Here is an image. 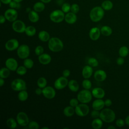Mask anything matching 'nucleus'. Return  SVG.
<instances>
[{
	"label": "nucleus",
	"instance_id": "1",
	"mask_svg": "<svg viewBox=\"0 0 129 129\" xmlns=\"http://www.w3.org/2000/svg\"><path fill=\"white\" fill-rule=\"evenodd\" d=\"M48 47L52 52H59L63 48L62 41L58 38L52 37L50 38L48 43Z\"/></svg>",
	"mask_w": 129,
	"mask_h": 129
},
{
	"label": "nucleus",
	"instance_id": "2",
	"mask_svg": "<svg viewBox=\"0 0 129 129\" xmlns=\"http://www.w3.org/2000/svg\"><path fill=\"white\" fill-rule=\"evenodd\" d=\"M99 117L103 121L107 123H110L115 120V113L111 109L106 108L101 110Z\"/></svg>",
	"mask_w": 129,
	"mask_h": 129
},
{
	"label": "nucleus",
	"instance_id": "3",
	"mask_svg": "<svg viewBox=\"0 0 129 129\" xmlns=\"http://www.w3.org/2000/svg\"><path fill=\"white\" fill-rule=\"evenodd\" d=\"M104 10L99 6H97L93 8L90 11V18L91 21L94 22L100 21L104 17Z\"/></svg>",
	"mask_w": 129,
	"mask_h": 129
},
{
	"label": "nucleus",
	"instance_id": "4",
	"mask_svg": "<svg viewBox=\"0 0 129 129\" xmlns=\"http://www.w3.org/2000/svg\"><path fill=\"white\" fill-rule=\"evenodd\" d=\"M92 94L88 89H83L80 91L77 95V99L83 103H88L90 102L92 98Z\"/></svg>",
	"mask_w": 129,
	"mask_h": 129
},
{
	"label": "nucleus",
	"instance_id": "5",
	"mask_svg": "<svg viewBox=\"0 0 129 129\" xmlns=\"http://www.w3.org/2000/svg\"><path fill=\"white\" fill-rule=\"evenodd\" d=\"M11 88L16 91H20L26 89V83L22 79H14L11 84Z\"/></svg>",
	"mask_w": 129,
	"mask_h": 129
},
{
	"label": "nucleus",
	"instance_id": "6",
	"mask_svg": "<svg viewBox=\"0 0 129 129\" xmlns=\"http://www.w3.org/2000/svg\"><path fill=\"white\" fill-rule=\"evenodd\" d=\"M50 19L54 23H60L64 19V13L60 10H56L52 11L50 14Z\"/></svg>",
	"mask_w": 129,
	"mask_h": 129
},
{
	"label": "nucleus",
	"instance_id": "7",
	"mask_svg": "<svg viewBox=\"0 0 129 129\" xmlns=\"http://www.w3.org/2000/svg\"><path fill=\"white\" fill-rule=\"evenodd\" d=\"M76 114L81 117L86 116L89 112V107L86 103H81L78 104L75 108Z\"/></svg>",
	"mask_w": 129,
	"mask_h": 129
},
{
	"label": "nucleus",
	"instance_id": "8",
	"mask_svg": "<svg viewBox=\"0 0 129 129\" xmlns=\"http://www.w3.org/2000/svg\"><path fill=\"white\" fill-rule=\"evenodd\" d=\"M29 47L26 44H22L19 46L17 49V52L18 56L21 59H25L28 58L30 55Z\"/></svg>",
	"mask_w": 129,
	"mask_h": 129
},
{
	"label": "nucleus",
	"instance_id": "9",
	"mask_svg": "<svg viewBox=\"0 0 129 129\" xmlns=\"http://www.w3.org/2000/svg\"><path fill=\"white\" fill-rule=\"evenodd\" d=\"M17 123L22 126H26L29 123V119L27 114L23 111L19 112L16 116Z\"/></svg>",
	"mask_w": 129,
	"mask_h": 129
},
{
	"label": "nucleus",
	"instance_id": "10",
	"mask_svg": "<svg viewBox=\"0 0 129 129\" xmlns=\"http://www.w3.org/2000/svg\"><path fill=\"white\" fill-rule=\"evenodd\" d=\"M12 28L16 32L22 33L25 31L26 26L23 21L20 20H16L12 24Z\"/></svg>",
	"mask_w": 129,
	"mask_h": 129
},
{
	"label": "nucleus",
	"instance_id": "11",
	"mask_svg": "<svg viewBox=\"0 0 129 129\" xmlns=\"http://www.w3.org/2000/svg\"><path fill=\"white\" fill-rule=\"evenodd\" d=\"M69 81L67 78L63 77H60L58 78L54 82V86L55 89L57 90H61L64 88L68 86Z\"/></svg>",
	"mask_w": 129,
	"mask_h": 129
},
{
	"label": "nucleus",
	"instance_id": "12",
	"mask_svg": "<svg viewBox=\"0 0 129 129\" xmlns=\"http://www.w3.org/2000/svg\"><path fill=\"white\" fill-rule=\"evenodd\" d=\"M4 16L8 21L13 22L17 19L18 12L15 9L10 8L5 11Z\"/></svg>",
	"mask_w": 129,
	"mask_h": 129
},
{
	"label": "nucleus",
	"instance_id": "13",
	"mask_svg": "<svg viewBox=\"0 0 129 129\" xmlns=\"http://www.w3.org/2000/svg\"><path fill=\"white\" fill-rule=\"evenodd\" d=\"M42 94L46 98L51 99L55 96L56 92L53 87L51 86H46L42 89Z\"/></svg>",
	"mask_w": 129,
	"mask_h": 129
},
{
	"label": "nucleus",
	"instance_id": "14",
	"mask_svg": "<svg viewBox=\"0 0 129 129\" xmlns=\"http://www.w3.org/2000/svg\"><path fill=\"white\" fill-rule=\"evenodd\" d=\"M19 46V43L17 39L13 38L8 40L5 44V48L7 50L13 51L17 49Z\"/></svg>",
	"mask_w": 129,
	"mask_h": 129
},
{
	"label": "nucleus",
	"instance_id": "15",
	"mask_svg": "<svg viewBox=\"0 0 129 129\" xmlns=\"http://www.w3.org/2000/svg\"><path fill=\"white\" fill-rule=\"evenodd\" d=\"M5 64L6 67L12 71H16L18 66L17 61L12 57H10L7 59L5 62Z\"/></svg>",
	"mask_w": 129,
	"mask_h": 129
},
{
	"label": "nucleus",
	"instance_id": "16",
	"mask_svg": "<svg viewBox=\"0 0 129 129\" xmlns=\"http://www.w3.org/2000/svg\"><path fill=\"white\" fill-rule=\"evenodd\" d=\"M101 34L100 29L98 27H95L90 29L89 33V35L91 40L96 41L99 38Z\"/></svg>",
	"mask_w": 129,
	"mask_h": 129
},
{
	"label": "nucleus",
	"instance_id": "17",
	"mask_svg": "<svg viewBox=\"0 0 129 129\" xmlns=\"http://www.w3.org/2000/svg\"><path fill=\"white\" fill-rule=\"evenodd\" d=\"M94 77L96 81L98 82H103L106 79L107 75L104 71L98 70L94 73Z\"/></svg>",
	"mask_w": 129,
	"mask_h": 129
},
{
	"label": "nucleus",
	"instance_id": "18",
	"mask_svg": "<svg viewBox=\"0 0 129 129\" xmlns=\"http://www.w3.org/2000/svg\"><path fill=\"white\" fill-rule=\"evenodd\" d=\"M92 94L93 97L97 99H102L105 96L104 90L100 87L94 88L92 91Z\"/></svg>",
	"mask_w": 129,
	"mask_h": 129
},
{
	"label": "nucleus",
	"instance_id": "19",
	"mask_svg": "<svg viewBox=\"0 0 129 129\" xmlns=\"http://www.w3.org/2000/svg\"><path fill=\"white\" fill-rule=\"evenodd\" d=\"M51 60V57L47 53H43L38 56V61L42 64H48L50 62Z\"/></svg>",
	"mask_w": 129,
	"mask_h": 129
},
{
	"label": "nucleus",
	"instance_id": "20",
	"mask_svg": "<svg viewBox=\"0 0 129 129\" xmlns=\"http://www.w3.org/2000/svg\"><path fill=\"white\" fill-rule=\"evenodd\" d=\"M93 72V70L92 67L89 64L86 65L83 68L82 70V76L84 79H89L92 76Z\"/></svg>",
	"mask_w": 129,
	"mask_h": 129
},
{
	"label": "nucleus",
	"instance_id": "21",
	"mask_svg": "<svg viewBox=\"0 0 129 129\" xmlns=\"http://www.w3.org/2000/svg\"><path fill=\"white\" fill-rule=\"evenodd\" d=\"M105 105L104 101H103L102 99H97L95 100L92 103V108L93 109L97 110H102Z\"/></svg>",
	"mask_w": 129,
	"mask_h": 129
},
{
	"label": "nucleus",
	"instance_id": "22",
	"mask_svg": "<svg viewBox=\"0 0 129 129\" xmlns=\"http://www.w3.org/2000/svg\"><path fill=\"white\" fill-rule=\"evenodd\" d=\"M77 20V17L76 14L73 12H69L65 15L64 20L65 21L70 24H74Z\"/></svg>",
	"mask_w": 129,
	"mask_h": 129
},
{
	"label": "nucleus",
	"instance_id": "23",
	"mask_svg": "<svg viewBox=\"0 0 129 129\" xmlns=\"http://www.w3.org/2000/svg\"><path fill=\"white\" fill-rule=\"evenodd\" d=\"M68 87L72 92H76L79 90V85L78 82L75 80H71L68 83Z\"/></svg>",
	"mask_w": 129,
	"mask_h": 129
},
{
	"label": "nucleus",
	"instance_id": "24",
	"mask_svg": "<svg viewBox=\"0 0 129 129\" xmlns=\"http://www.w3.org/2000/svg\"><path fill=\"white\" fill-rule=\"evenodd\" d=\"M39 39L43 42L48 41L50 39V35L47 31L45 30L41 31L39 32L38 35Z\"/></svg>",
	"mask_w": 129,
	"mask_h": 129
},
{
	"label": "nucleus",
	"instance_id": "25",
	"mask_svg": "<svg viewBox=\"0 0 129 129\" xmlns=\"http://www.w3.org/2000/svg\"><path fill=\"white\" fill-rule=\"evenodd\" d=\"M28 18L31 22L36 23L39 20V16L37 12L35 11H31L29 12Z\"/></svg>",
	"mask_w": 129,
	"mask_h": 129
},
{
	"label": "nucleus",
	"instance_id": "26",
	"mask_svg": "<svg viewBox=\"0 0 129 129\" xmlns=\"http://www.w3.org/2000/svg\"><path fill=\"white\" fill-rule=\"evenodd\" d=\"M63 114L67 117H71L73 116L75 113V109L74 107L70 106L66 107L63 110Z\"/></svg>",
	"mask_w": 129,
	"mask_h": 129
},
{
	"label": "nucleus",
	"instance_id": "27",
	"mask_svg": "<svg viewBox=\"0 0 129 129\" xmlns=\"http://www.w3.org/2000/svg\"><path fill=\"white\" fill-rule=\"evenodd\" d=\"M92 127L94 129H99L103 125V120L100 118H94L91 123Z\"/></svg>",
	"mask_w": 129,
	"mask_h": 129
},
{
	"label": "nucleus",
	"instance_id": "28",
	"mask_svg": "<svg viewBox=\"0 0 129 129\" xmlns=\"http://www.w3.org/2000/svg\"><path fill=\"white\" fill-rule=\"evenodd\" d=\"M100 31L101 34L105 36H109L111 35L112 33V29L108 26H103L101 29Z\"/></svg>",
	"mask_w": 129,
	"mask_h": 129
},
{
	"label": "nucleus",
	"instance_id": "29",
	"mask_svg": "<svg viewBox=\"0 0 129 129\" xmlns=\"http://www.w3.org/2000/svg\"><path fill=\"white\" fill-rule=\"evenodd\" d=\"M18 99L21 101H25L28 98V93L26 90L19 91L18 95Z\"/></svg>",
	"mask_w": 129,
	"mask_h": 129
},
{
	"label": "nucleus",
	"instance_id": "30",
	"mask_svg": "<svg viewBox=\"0 0 129 129\" xmlns=\"http://www.w3.org/2000/svg\"><path fill=\"white\" fill-rule=\"evenodd\" d=\"M45 9L44 3L43 2H37L33 6V9L37 12H42Z\"/></svg>",
	"mask_w": 129,
	"mask_h": 129
},
{
	"label": "nucleus",
	"instance_id": "31",
	"mask_svg": "<svg viewBox=\"0 0 129 129\" xmlns=\"http://www.w3.org/2000/svg\"><path fill=\"white\" fill-rule=\"evenodd\" d=\"M25 32L28 36L31 37L35 35L36 32V30L34 26H29L28 27H26Z\"/></svg>",
	"mask_w": 129,
	"mask_h": 129
},
{
	"label": "nucleus",
	"instance_id": "32",
	"mask_svg": "<svg viewBox=\"0 0 129 129\" xmlns=\"http://www.w3.org/2000/svg\"><path fill=\"white\" fill-rule=\"evenodd\" d=\"M101 7L104 10L109 11L112 9L113 4L110 1L106 0L102 2L101 4Z\"/></svg>",
	"mask_w": 129,
	"mask_h": 129
},
{
	"label": "nucleus",
	"instance_id": "33",
	"mask_svg": "<svg viewBox=\"0 0 129 129\" xmlns=\"http://www.w3.org/2000/svg\"><path fill=\"white\" fill-rule=\"evenodd\" d=\"M10 75V70L7 67L2 68L0 70V78L6 79Z\"/></svg>",
	"mask_w": 129,
	"mask_h": 129
},
{
	"label": "nucleus",
	"instance_id": "34",
	"mask_svg": "<svg viewBox=\"0 0 129 129\" xmlns=\"http://www.w3.org/2000/svg\"><path fill=\"white\" fill-rule=\"evenodd\" d=\"M129 53V49L128 47L126 46H122L120 47L119 51H118V53L120 55V56L125 57H126Z\"/></svg>",
	"mask_w": 129,
	"mask_h": 129
},
{
	"label": "nucleus",
	"instance_id": "35",
	"mask_svg": "<svg viewBox=\"0 0 129 129\" xmlns=\"http://www.w3.org/2000/svg\"><path fill=\"white\" fill-rule=\"evenodd\" d=\"M17 121H16L15 119L13 118H9L7 119L6 123L7 126L12 129H14L17 127Z\"/></svg>",
	"mask_w": 129,
	"mask_h": 129
},
{
	"label": "nucleus",
	"instance_id": "36",
	"mask_svg": "<svg viewBox=\"0 0 129 129\" xmlns=\"http://www.w3.org/2000/svg\"><path fill=\"white\" fill-rule=\"evenodd\" d=\"M47 80L44 77H40L39 78L37 81V84L38 87L41 88L43 89V88L45 87L47 85Z\"/></svg>",
	"mask_w": 129,
	"mask_h": 129
},
{
	"label": "nucleus",
	"instance_id": "37",
	"mask_svg": "<svg viewBox=\"0 0 129 129\" xmlns=\"http://www.w3.org/2000/svg\"><path fill=\"white\" fill-rule=\"evenodd\" d=\"M23 64L27 69H31L34 66V62L31 58H26L24 60Z\"/></svg>",
	"mask_w": 129,
	"mask_h": 129
},
{
	"label": "nucleus",
	"instance_id": "38",
	"mask_svg": "<svg viewBox=\"0 0 129 129\" xmlns=\"http://www.w3.org/2000/svg\"><path fill=\"white\" fill-rule=\"evenodd\" d=\"M88 63L92 67H96L98 66V60L94 57H90L88 60Z\"/></svg>",
	"mask_w": 129,
	"mask_h": 129
},
{
	"label": "nucleus",
	"instance_id": "39",
	"mask_svg": "<svg viewBox=\"0 0 129 129\" xmlns=\"http://www.w3.org/2000/svg\"><path fill=\"white\" fill-rule=\"evenodd\" d=\"M82 86L84 89L89 90L92 87V83L88 79H85L82 82Z\"/></svg>",
	"mask_w": 129,
	"mask_h": 129
},
{
	"label": "nucleus",
	"instance_id": "40",
	"mask_svg": "<svg viewBox=\"0 0 129 129\" xmlns=\"http://www.w3.org/2000/svg\"><path fill=\"white\" fill-rule=\"evenodd\" d=\"M16 73L17 74L21 75V76L24 75L27 73V68L24 66H20V67H18V68L16 70Z\"/></svg>",
	"mask_w": 129,
	"mask_h": 129
},
{
	"label": "nucleus",
	"instance_id": "41",
	"mask_svg": "<svg viewBox=\"0 0 129 129\" xmlns=\"http://www.w3.org/2000/svg\"><path fill=\"white\" fill-rule=\"evenodd\" d=\"M71 6L69 3H65L63 4L61 6V10L64 13H68L70 11H71Z\"/></svg>",
	"mask_w": 129,
	"mask_h": 129
},
{
	"label": "nucleus",
	"instance_id": "42",
	"mask_svg": "<svg viewBox=\"0 0 129 129\" xmlns=\"http://www.w3.org/2000/svg\"><path fill=\"white\" fill-rule=\"evenodd\" d=\"M28 127L30 129H38L39 125L36 121H31L28 124Z\"/></svg>",
	"mask_w": 129,
	"mask_h": 129
},
{
	"label": "nucleus",
	"instance_id": "43",
	"mask_svg": "<svg viewBox=\"0 0 129 129\" xmlns=\"http://www.w3.org/2000/svg\"><path fill=\"white\" fill-rule=\"evenodd\" d=\"M44 53V48L41 45L36 46L35 48V53L36 55L39 56Z\"/></svg>",
	"mask_w": 129,
	"mask_h": 129
},
{
	"label": "nucleus",
	"instance_id": "44",
	"mask_svg": "<svg viewBox=\"0 0 129 129\" xmlns=\"http://www.w3.org/2000/svg\"><path fill=\"white\" fill-rule=\"evenodd\" d=\"M80 10L79 6L77 4H74L71 6V11L75 14H77Z\"/></svg>",
	"mask_w": 129,
	"mask_h": 129
},
{
	"label": "nucleus",
	"instance_id": "45",
	"mask_svg": "<svg viewBox=\"0 0 129 129\" xmlns=\"http://www.w3.org/2000/svg\"><path fill=\"white\" fill-rule=\"evenodd\" d=\"M79 101L78 99L72 98L70 100L69 104L71 106L75 108L79 104Z\"/></svg>",
	"mask_w": 129,
	"mask_h": 129
},
{
	"label": "nucleus",
	"instance_id": "46",
	"mask_svg": "<svg viewBox=\"0 0 129 129\" xmlns=\"http://www.w3.org/2000/svg\"><path fill=\"white\" fill-rule=\"evenodd\" d=\"M10 7L12 9H18L20 7V5L19 3H17L15 1H12L10 4Z\"/></svg>",
	"mask_w": 129,
	"mask_h": 129
},
{
	"label": "nucleus",
	"instance_id": "47",
	"mask_svg": "<svg viewBox=\"0 0 129 129\" xmlns=\"http://www.w3.org/2000/svg\"><path fill=\"white\" fill-rule=\"evenodd\" d=\"M100 112L99 111V110H97L94 109L93 111H91V116L93 118H98V117H99L100 116Z\"/></svg>",
	"mask_w": 129,
	"mask_h": 129
},
{
	"label": "nucleus",
	"instance_id": "48",
	"mask_svg": "<svg viewBox=\"0 0 129 129\" xmlns=\"http://www.w3.org/2000/svg\"><path fill=\"white\" fill-rule=\"evenodd\" d=\"M125 123V120H124L123 119H122L121 118H119V119H117L115 122V124H116V126L118 127H119L123 126Z\"/></svg>",
	"mask_w": 129,
	"mask_h": 129
},
{
	"label": "nucleus",
	"instance_id": "49",
	"mask_svg": "<svg viewBox=\"0 0 129 129\" xmlns=\"http://www.w3.org/2000/svg\"><path fill=\"white\" fill-rule=\"evenodd\" d=\"M124 59L123 57L120 56L118 57L116 59V63L119 66L122 65L124 63Z\"/></svg>",
	"mask_w": 129,
	"mask_h": 129
},
{
	"label": "nucleus",
	"instance_id": "50",
	"mask_svg": "<svg viewBox=\"0 0 129 129\" xmlns=\"http://www.w3.org/2000/svg\"><path fill=\"white\" fill-rule=\"evenodd\" d=\"M70 71L68 69H66L62 72V76L64 77L68 78L70 75Z\"/></svg>",
	"mask_w": 129,
	"mask_h": 129
},
{
	"label": "nucleus",
	"instance_id": "51",
	"mask_svg": "<svg viewBox=\"0 0 129 129\" xmlns=\"http://www.w3.org/2000/svg\"><path fill=\"white\" fill-rule=\"evenodd\" d=\"M105 102V105L107 106V107H109L112 105V101L111 99H107L104 101Z\"/></svg>",
	"mask_w": 129,
	"mask_h": 129
},
{
	"label": "nucleus",
	"instance_id": "52",
	"mask_svg": "<svg viewBox=\"0 0 129 129\" xmlns=\"http://www.w3.org/2000/svg\"><path fill=\"white\" fill-rule=\"evenodd\" d=\"M42 88H37L35 89V93L36 94L38 95H40L41 94H42V89H41Z\"/></svg>",
	"mask_w": 129,
	"mask_h": 129
},
{
	"label": "nucleus",
	"instance_id": "53",
	"mask_svg": "<svg viewBox=\"0 0 129 129\" xmlns=\"http://www.w3.org/2000/svg\"><path fill=\"white\" fill-rule=\"evenodd\" d=\"M6 20L7 19H6V18L5 16H3L2 15H1L0 16V23H1V24H2L4 23Z\"/></svg>",
	"mask_w": 129,
	"mask_h": 129
},
{
	"label": "nucleus",
	"instance_id": "54",
	"mask_svg": "<svg viewBox=\"0 0 129 129\" xmlns=\"http://www.w3.org/2000/svg\"><path fill=\"white\" fill-rule=\"evenodd\" d=\"M1 2L4 4H9L12 2V0H1Z\"/></svg>",
	"mask_w": 129,
	"mask_h": 129
},
{
	"label": "nucleus",
	"instance_id": "55",
	"mask_svg": "<svg viewBox=\"0 0 129 129\" xmlns=\"http://www.w3.org/2000/svg\"><path fill=\"white\" fill-rule=\"evenodd\" d=\"M125 123L127 125L129 126V115H127L125 117Z\"/></svg>",
	"mask_w": 129,
	"mask_h": 129
},
{
	"label": "nucleus",
	"instance_id": "56",
	"mask_svg": "<svg viewBox=\"0 0 129 129\" xmlns=\"http://www.w3.org/2000/svg\"><path fill=\"white\" fill-rule=\"evenodd\" d=\"M5 83V81H4V79L0 78V86L2 87Z\"/></svg>",
	"mask_w": 129,
	"mask_h": 129
},
{
	"label": "nucleus",
	"instance_id": "57",
	"mask_svg": "<svg viewBox=\"0 0 129 129\" xmlns=\"http://www.w3.org/2000/svg\"><path fill=\"white\" fill-rule=\"evenodd\" d=\"M51 1V0H40V1H41V2H43V3H44V4L48 3L50 2V1Z\"/></svg>",
	"mask_w": 129,
	"mask_h": 129
},
{
	"label": "nucleus",
	"instance_id": "58",
	"mask_svg": "<svg viewBox=\"0 0 129 129\" xmlns=\"http://www.w3.org/2000/svg\"><path fill=\"white\" fill-rule=\"evenodd\" d=\"M107 128H108V129H115L116 128H115V126H113V125H110V126H109L107 127Z\"/></svg>",
	"mask_w": 129,
	"mask_h": 129
},
{
	"label": "nucleus",
	"instance_id": "59",
	"mask_svg": "<svg viewBox=\"0 0 129 129\" xmlns=\"http://www.w3.org/2000/svg\"><path fill=\"white\" fill-rule=\"evenodd\" d=\"M14 1H15V2H17V3H20V2H22L23 0H13Z\"/></svg>",
	"mask_w": 129,
	"mask_h": 129
},
{
	"label": "nucleus",
	"instance_id": "60",
	"mask_svg": "<svg viewBox=\"0 0 129 129\" xmlns=\"http://www.w3.org/2000/svg\"><path fill=\"white\" fill-rule=\"evenodd\" d=\"M41 128H42V129H44V128H45V129H48L49 128H48V127H45V126H44V127H42Z\"/></svg>",
	"mask_w": 129,
	"mask_h": 129
}]
</instances>
